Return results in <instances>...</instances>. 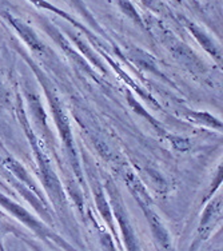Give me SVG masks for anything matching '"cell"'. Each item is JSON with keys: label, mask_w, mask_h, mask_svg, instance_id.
Listing matches in <instances>:
<instances>
[{"label": "cell", "mask_w": 223, "mask_h": 251, "mask_svg": "<svg viewBox=\"0 0 223 251\" xmlns=\"http://www.w3.org/2000/svg\"><path fill=\"white\" fill-rule=\"evenodd\" d=\"M0 204H3L4 208L10 210L11 213L15 214L16 217L19 218L20 221H23V222H25L28 227H31L32 230L38 231L39 234H44V232H46L44 227L42 226V225H40V223L38 222L34 217H31V215L25 211V208H22L20 206H18L16 203L11 202L10 199L5 198L4 195H1V194H0Z\"/></svg>", "instance_id": "cell-1"}, {"label": "cell", "mask_w": 223, "mask_h": 251, "mask_svg": "<svg viewBox=\"0 0 223 251\" xmlns=\"http://www.w3.org/2000/svg\"><path fill=\"white\" fill-rule=\"evenodd\" d=\"M50 101H51L53 115H55V119H56V125H58L59 130H60L62 138H63L64 142L67 143V146L73 147V142H71V131H70V126H68L67 118H66V115L63 114L62 108H60V106H59L58 100L55 99L53 95H50Z\"/></svg>", "instance_id": "cell-2"}, {"label": "cell", "mask_w": 223, "mask_h": 251, "mask_svg": "<svg viewBox=\"0 0 223 251\" xmlns=\"http://www.w3.org/2000/svg\"><path fill=\"white\" fill-rule=\"evenodd\" d=\"M8 20H10L11 25H14V28L19 32L20 36L25 39V43L28 44L31 49L38 50V51H42V50H43V44L40 43L38 36L35 35L34 31L29 28L28 25H25V23H23V22H20V20L14 19V18L10 16V15H8Z\"/></svg>", "instance_id": "cell-3"}, {"label": "cell", "mask_w": 223, "mask_h": 251, "mask_svg": "<svg viewBox=\"0 0 223 251\" xmlns=\"http://www.w3.org/2000/svg\"><path fill=\"white\" fill-rule=\"evenodd\" d=\"M189 28L191 29V32H193V34H194L195 36H197V39H198L199 42H200V44L203 46L204 50H207V51H209L210 53H213L215 58H218V52H217V49H215V46H214V44L211 43V40H210V39L207 38L206 35L202 34L200 31H198V29L195 28V25H190Z\"/></svg>", "instance_id": "cell-4"}, {"label": "cell", "mask_w": 223, "mask_h": 251, "mask_svg": "<svg viewBox=\"0 0 223 251\" xmlns=\"http://www.w3.org/2000/svg\"><path fill=\"white\" fill-rule=\"evenodd\" d=\"M95 197H97V202H98V206H99V210H100V213L103 214V217L106 219L107 222L110 223L112 226V221H111V215H110V210H108V204L107 202L104 201L103 198L102 194H99L98 191H95Z\"/></svg>", "instance_id": "cell-5"}, {"label": "cell", "mask_w": 223, "mask_h": 251, "mask_svg": "<svg viewBox=\"0 0 223 251\" xmlns=\"http://www.w3.org/2000/svg\"><path fill=\"white\" fill-rule=\"evenodd\" d=\"M119 3H121L122 10L124 11V12H126V14L130 16V18H132V19L136 20V22H139V20H141L139 19V16H138V14L135 12V10L132 8V5L130 4L127 0H119Z\"/></svg>", "instance_id": "cell-6"}, {"label": "cell", "mask_w": 223, "mask_h": 251, "mask_svg": "<svg viewBox=\"0 0 223 251\" xmlns=\"http://www.w3.org/2000/svg\"><path fill=\"white\" fill-rule=\"evenodd\" d=\"M76 3H78V4H80V1H79V0H76Z\"/></svg>", "instance_id": "cell-7"}]
</instances>
